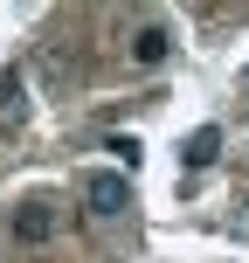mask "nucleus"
<instances>
[{
    "mask_svg": "<svg viewBox=\"0 0 249 263\" xmlns=\"http://www.w3.org/2000/svg\"><path fill=\"white\" fill-rule=\"evenodd\" d=\"M83 201H90L97 222H118V215L131 208V180L125 173H90V180H83Z\"/></svg>",
    "mask_w": 249,
    "mask_h": 263,
    "instance_id": "1",
    "label": "nucleus"
},
{
    "mask_svg": "<svg viewBox=\"0 0 249 263\" xmlns=\"http://www.w3.org/2000/svg\"><path fill=\"white\" fill-rule=\"evenodd\" d=\"M173 55V28L166 21H139V35H131V63L139 69H159Z\"/></svg>",
    "mask_w": 249,
    "mask_h": 263,
    "instance_id": "2",
    "label": "nucleus"
},
{
    "mask_svg": "<svg viewBox=\"0 0 249 263\" xmlns=\"http://www.w3.org/2000/svg\"><path fill=\"white\" fill-rule=\"evenodd\" d=\"M14 236H21V242H49V236H55V208H49V201H21Z\"/></svg>",
    "mask_w": 249,
    "mask_h": 263,
    "instance_id": "3",
    "label": "nucleus"
},
{
    "mask_svg": "<svg viewBox=\"0 0 249 263\" xmlns=\"http://www.w3.org/2000/svg\"><path fill=\"white\" fill-rule=\"evenodd\" d=\"M28 118V90H21V77H0V132H14Z\"/></svg>",
    "mask_w": 249,
    "mask_h": 263,
    "instance_id": "4",
    "label": "nucleus"
},
{
    "mask_svg": "<svg viewBox=\"0 0 249 263\" xmlns=\"http://www.w3.org/2000/svg\"><path fill=\"white\" fill-rule=\"evenodd\" d=\"M215 153H222V132H215V125H201V132H194V139H187V153H180V159H187V166H194V173H201V166H208V159H215Z\"/></svg>",
    "mask_w": 249,
    "mask_h": 263,
    "instance_id": "5",
    "label": "nucleus"
},
{
    "mask_svg": "<svg viewBox=\"0 0 249 263\" xmlns=\"http://www.w3.org/2000/svg\"><path fill=\"white\" fill-rule=\"evenodd\" d=\"M242 90H249V69H242Z\"/></svg>",
    "mask_w": 249,
    "mask_h": 263,
    "instance_id": "6",
    "label": "nucleus"
}]
</instances>
